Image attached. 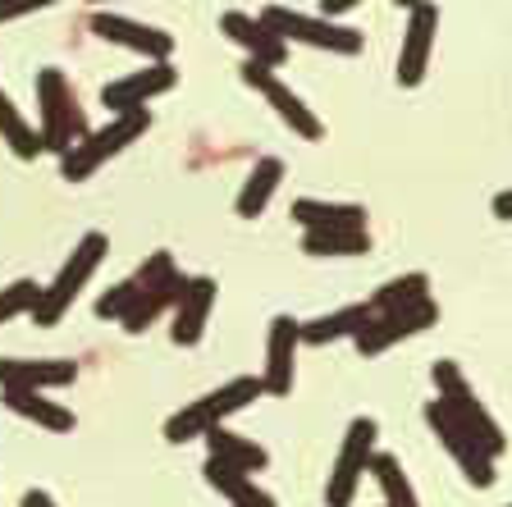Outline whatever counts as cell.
I'll use <instances>...</instances> for the list:
<instances>
[{
    "label": "cell",
    "instance_id": "6da1fadb",
    "mask_svg": "<svg viewBox=\"0 0 512 507\" xmlns=\"http://www.w3.org/2000/svg\"><path fill=\"white\" fill-rule=\"evenodd\" d=\"M106 256H110V238H106V233H96V229H92V233H83V238H78V247L69 252V261L60 265V275H55L51 284L42 288L37 307L28 311V316L37 320V329L60 325L64 311H69V307L78 302V293H83L87 279H92L96 270H101V261H106Z\"/></svg>",
    "mask_w": 512,
    "mask_h": 507
},
{
    "label": "cell",
    "instance_id": "7a4b0ae2",
    "mask_svg": "<svg viewBox=\"0 0 512 507\" xmlns=\"http://www.w3.org/2000/svg\"><path fill=\"white\" fill-rule=\"evenodd\" d=\"M261 393H266V384L256 380V375H238V380H229V384H220V389L202 393L197 402H188L183 412H174L170 421H165V439H170V444H192V439H202L211 425H224L229 416L252 407Z\"/></svg>",
    "mask_w": 512,
    "mask_h": 507
},
{
    "label": "cell",
    "instance_id": "3957f363",
    "mask_svg": "<svg viewBox=\"0 0 512 507\" xmlns=\"http://www.w3.org/2000/svg\"><path fill=\"white\" fill-rule=\"evenodd\" d=\"M147 128H151L147 110H119V115H110L106 128H92V133H87L78 147H69L60 156L64 183H87L96 169L106 165V160H115L124 147H133V142H138Z\"/></svg>",
    "mask_w": 512,
    "mask_h": 507
},
{
    "label": "cell",
    "instance_id": "277c9868",
    "mask_svg": "<svg viewBox=\"0 0 512 507\" xmlns=\"http://www.w3.org/2000/svg\"><path fill=\"white\" fill-rule=\"evenodd\" d=\"M37 110H42V128H37L42 147L55 151V156H64V151L78 147L92 133L74 87H69V78L60 69H37Z\"/></svg>",
    "mask_w": 512,
    "mask_h": 507
},
{
    "label": "cell",
    "instance_id": "5b68a950",
    "mask_svg": "<svg viewBox=\"0 0 512 507\" xmlns=\"http://www.w3.org/2000/svg\"><path fill=\"white\" fill-rule=\"evenodd\" d=\"M430 380H435V389H439V402H444L448 412H453L462 425H467L471 434H476L485 453H490V457H503V453H508L503 425L494 421L490 412H485V402L476 398V389L467 384V375H462L458 361H435V370H430Z\"/></svg>",
    "mask_w": 512,
    "mask_h": 507
},
{
    "label": "cell",
    "instance_id": "8992f818",
    "mask_svg": "<svg viewBox=\"0 0 512 507\" xmlns=\"http://www.w3.org/2000/svg\"><path fill=\"white\" fill-rule=\"evenodd\" d=\"M261 19L284 37V42H302L311 51H330V55H357L362 51V32L357 28H343V23L325 19V14H302V10H288V5H266Z\"/></svg>",
    "mask_w": 512,
    "mask_h": 507
},
{
    "label": "cell",
    "instance_id": "52a82bcc",
    "mask_svg": "<svg viewBox=\"0 0 512 507\" xmlns=\"http://www.w3.org/2000/svg\"><path fill=\"white\" fill-rule=\"evenodd\" d=\"M375 434H380V425H375L371 416H357V421L348 425V434H343V448H339V457H334L330 485H325V507H352V498H357V485H362V476L371 471Z\"/></svg>",
    "mask_w": 512,
    "mask_h": 507
},
{
    "label": "cell",
    "instance_id": "ba28073f",
    "mask_svg": "<svg viewBox=\"0 0 512 507\" xmlns=\"http://www.w3.org/2000/svg\"><path fill=\"white\" fill-rule=\"evenodd\" d=\"M243 83L252 87L256 96H266V106L275 110L279 119H284L293 133H298L302 142H320L325 138V124H320L316 115L307 110V101H302L293 87L279 78V69H270V64H261V60H247L243 64Z\"/></svg>",
    "mask_w": 512,
    "mask_h": 507
},
{
    "label": "cell",
    "instance_id": "9c48e42d",
    "mask_svg": "<svg viewBox=\"0 0 512 507\" xmlns=\"http://www.w3.org/2000/svg\"><path fill=\"white\" fill-rule=\"evenodd\" d=\"M426 425L439 434V444L448 448V457L462 466V476H467L471 485H476V489H490V485H494V457L480 448L476 434H471L467 425L458 421V416L448 412L439 398L426 402Z\"/></svg>",
    "mask_w": 512,
    "mask_h": 507
},
{
    "label": "cell",
    "instance_id": "30bf717a",
    "mask_svg": "<svg viewBox=\"0 0 512 507\" xmlns=\"http://www.w3.org/2000/svg\"><path fill=\"white\" fill-rule=\"evenodd\" d=\"M435 320H439V307L430 302V297L426 302H412V307H403V311H375V316L352 334V348L362 352V357H380V352H389L394 343H403V338L430 329Z\"/></svg>",
    "mask_w": 512,
    "mask_h": 507
},
{
    "label": "cell",
    "instance_id": "8fae6325",
    "mask_svg": "<svg viewBox=\"0 0 512 507\" xmlns=\"http://www.w3.org/2000/svg\"><path fill=\"white\" fill-rule=\"evenodd\" d=\"M174 83H179V69H174L170 60H147V69L124 74V78L101 87V106L115 110V115L119 110H147V101L174 92Z\"/></svg>",
    "mask_w": 512,
    "mask_h": 507
},
{
    "label": "cell",
    "instance_id": "7c38bea8",
    "mask_svg": "<svg viewBox=\"0 0 512 507\" xmlns=\"http://www.w3.org/2000/svg\"><path fill=\"white\" fill-rule=\"evenodd\" d=\"M435 32H439V5L421 0L407 10L403 28V51H398V87H421L430 69V51H435Z\"/></svg>",
    "mask_w": 512,
    "mask_h": 507
},
{
    "label": "cell",
    "instance_id": "4fadbf2b",
    "mask_svg": "<svg viewBox=\"0 0 512 507\" xmlns=\"http://www.w3.org/2000/svg\"><path fill=\"white\" fill-rule=\"evenodd\" d=\"M298 348H302V320L293 316H275L270 320V338H266V384L270 398H288L293 393V370H298Z\"/></svg>",
    "mask_w": 512,
    "mask_h": 507
},
{
    "label": "cell",
    "instance_id": "5bb4252c",
    "mask_svg": "<svg viewBox=\"0 0 512 507\" xmlns=\"http://www.w3.org/2000/svg\"><path fill=\"white\" fill-rule=\"evenodd\" d=\"M92 32L101 37V42H115V46H124V51H138V55H147V60H170V55H174V37H170V32L128 19V14L96 10L92 14Z\"/></svg>",
    "mask_w": 512,
    "mask_h": 507
},
{
    "label": "cell",
    "instance_id": "9a60e30c",
    "mask_svg": "<svg viewBox=\"0 0 512 507\" xmlns=\"http://www.w3.org/2000/svg\"><path fill=\"white\" fill-rule=\"evenodd\" d=\"M220 32L234 46H243L247 60H261V64H270V69H279V64L288 60V42L270 28L266 19H261V14L229 10V14H220Z\"/></svg>",
    "mask_w": 512,
    "mask_h": 507
},
{
    "label": "cell",
    "instance_id": "2e32d148",
    "mask_svg": "<svg viewBox=\"0 0 512 507\" xmlns=\"http://www.w3.org/2000/svg\"><path fill=\"white\" fill-rule=\"evenodd\" d=\"M78 380V361H23V357H5L0 361V393L5 389H64Z\"/></svg>",
    "mask_w": 512,
    "mask_h": 507
},
{
    "label": "cell",
    "instance_id": "e0dca14e",
    "mask_svg": "<svg viewBox=\"0 0 512 507\" xmlns=\"http://www.w3.org/2000/svg\"><path fill=\"white\" fill-rule=\"evenodd\" d=\"M211 307H215V279H206V275L188 279V288H183V297H179V307H174V329H170V338L179 343V348L202 343L206 320H211Z\"/></svg>",
    "mask_w": 512,
    "mask_h": 507
},
{
    "label": "cell",
    "instance_id": "ac0fdd59",
    "mask_svg": "<svg viewBox=\"0 0 512 507\" xmlns=\"http://www.w3.org/2000/svg\"><path fill=\"white\" fill-rule=\"evenodd\" d=\"M293 224L302 229H366V206L357 201H320V197H302L293 201Z\"/></svg>",
    "mask_w": 512,
    "mask_h": 507
},
{
    "label": "cell",
    "instance_id": "d6986e66",
    "mask_svg": "<svg viewBox=\"0 0 512 507\" xmlns=\"http://www.w3.org/2000/svg\"><path fill=\"white\" fill-rule=\"evenodd\" d=\"M5 407H10L14 416H23V421L51 430V434H69L78 425L74 412H69L64 402H51L42 389H5Z\"/></svg>",
    "mask_w": 512,
    "mask_h": 507
},
{
    "label": "cell",
    "instance_id": "ffe728a7",
    "mask_svg": "<svg viewBox=\"0 0 512 507\" xmlns=\"http://www.w3.org/2000/svg\"><path fill=\"white\" fill-rule=\"evenodd\" d=\"M206 485H211L215 494L229 498V507H275V498L256 485L247 471L220 462V457H206Z\"/></svg>",
    "mask_w": 512,
    "mask_h": 507
},
{
    "label": "cell",
    "instance_id": "44dd1931",
    "mask_svg": "<svg viewBox=\"0 0 512 507\" xmlns=\"http://www.w3.org/2000/svg\"><path fill=\"white\" fill-rule=\"evenodd\" d=\"M183 288H188V275H179V270H174V275H165L160 284H151L147 293H142L138 302H133V311L124 316V329H128V334H142L147 325H156V320L165 316V311L179 307Z\"/></svg>",
    "mask_w": 512,
    "mask_h": 507
},
{
    "label": "cell",
    "instance_id": "7402d4cb",
    "mask_svg": "<svg viewBox=\"0 0 512 507\" xmlns=\"http://www.w3.org/2000/svg\"><path fill=\"white\" fill-rule=\"evenodd\" d=\"M371 316H375L371 302H352V307H339V311H330V316L307 320V325H302V343H307V348H325V343L352 338Z\"/></svg>",
    "mask_w": 512,
    "mask_h": 507
},
{
    "label": "cell",
    "instance_id": "603a6c76",
    "mask_svg": "<svg viewBox=\"0 0 512 507\" xmlns=\"http://www.w3.org/2000/svg\"><path fill=\"white\" fill-rule=\"evenodd\" d=\"M206 448H211V457H220V462L238 466V471H247V476H256V471H266V448L252 444V439H243V434H234L229 425H211V430L202 434Z\"/></svg>",
    "mask_w": 512,
    "mask_h": 507
},
{
    "label": "cell",
    "instance_id": "cb8c5ba5",
    "mask_svg": "<svg viewBox=\"0 0 512 507\" xmlns=\"http://www.w3.org/2000/svg\"><path fill=\"white\" fill-rule=\"evenodd\" d=\"M279 183H284V160L261 156L252 165V174H247L243 192H238V215H243V220H256V215L270 206V197L279 192Z\"/></svg>",
    "mask_w": 512,
    "mask_h": 507
},
{
    "label": "cell",
    "instance_id": "d4e9b609",
    "mask_svg": "<svg viewBox=\"0 0 512 507\" xmlns=\"http://www.w3.org/2000/svg\"><path fill=\"white\" fill-rule=\"evenodd\" d=\"M0 138H5V147H10L19 160H37L46 151L42 147V133H37V128H32L19 110H14V101H10V92H5V87H0Z\"/></svg>",
    "mask_w": 512,
    "mask_h": 507
},
{
    "label": "cell",
    "instance_id": "484cf974",
    "mask_svg": "<svg viewBox=\"0 0 512 507\" xmlns=\"http://www.w3.org/2000/svg\"><path fill=\"white\" fill-rule=\"evenodd\" d=\"M307 256H366L371 252V233L366 229H311L302 238Z\"/></svg>",
    "mask_w": 512,
    "mask_h": 507
},
{
    "label": "cell",
    "instance_id": "4316f807",
    "mask_svg": "<svg viewBox=\"0 0 512 507\" xmlns=\"http://www.w3.org/2000/svg\"><path fill=\"white\" fill-rule=\"evenodd\" d=\"M371 476H375V485H380V494H384V507H421L416 503L412 480H407L403 462H398L394 453H375L371 457Z\"/></svg>",
    "mask_w": 512,
    "mask_h": 507
},
{
    "label": "cell",
    "instance_id": "83f0119b",
    "mask_svg": "<svg viewBox=\"0 0 512 507\" xmlns=\"http://www.w3.org/2000/svg\"><path fill=\"white\" fill-rule=\"evenodd\" d=\"M426 297H430V279L421 275V270H412V275H403V279H389V284L371 297V307L375 311H403V307H412V302H426Z\"/></svg>",
    "mask_w": 512,
    "mask_h": 507
},
{
    "label": "cell",
    "instance_id": "f1b7e54d",
    "mask_svg": "<svg viewBox=\"0 0 512 507\" xmlns=\"http://www.w3.org/2000/svg\"><path fill=\"white\" fill-rule=\"evenodd\" d=\"M147 288L151 284H142V275L124 279V284H115L106 297H96V316H101V320H124L128 311H133V302H138Z\"/></svg>",
    "mask_w": 512,
    "mask_h": 507
},
{
    "label": "cell",
    "instance_id": "f546056e",
    "mask_svg": "<svg viewBox=\"0 0 512 507\" xmlns=\"http://www.w3.org/2000/svg\"><path fill=\"white\" fill-rule=\"evenodd\" d=\"M37 297H42V288L32 284V279H19V284L0 288V325L14 316H28V311L37 307Z\"/></svg>",
    "mask_w": 512,
    "mask_h": 507
},
{
    "label": "cell",
    "instance_id": "4dcf8cb0",
    "mask_svg": "<svg viewBox=\"0 0 512 507\" xmlns=\"http://www.w3.org/2000/svg\"><path fill=\"white\" fill-rule=\"evenodd\" d=\"M55 0H0V23H14L23 14H37V10H51Z\"/></svg>",
    "mask_w": 512,
    "mask_h": 507
},
{
    "label": "cell",
    "instance_id": "1f68e13d",
    "mask_svg": "<svg viewBox=\"0 0 512 507\" xmlns=\"http://www.w3.org/2000/svg\"><path fill=\"white\" fill-rule=\"evenodd\" d=\"M362 0H320V14L325 19H339V14H348V10H357Z\"/></svg>",
    "mask_w": 512,
    "mask_h": 507
},
{
    "label": "cell",
    "instance_id": "d6a6232c",
    "mask_svg": "<svg viewBox=\"0 0 512 507\" xmlns=\"http://www.w3.org/2000/svg\"><path fill=\"white\" fill-rule=\"evenodd\" d=\"M494 215H499V220H512V188L494 197Z\"/></svg>",
    "mask_w": 512,
    "mask_h": 507
},
{
    "label": "cell",
    "instance_id": "836d02e7",
    "mask_svg": "<svg viewBox=\"0 0 512 507\" xmlns=\"http://www.w3.org/2000/svg\"><path fill=\"white\" fill-rule=\"evenodd\" d=\"M23 507H55V498L42 494V489H28V494H23Z\"/></svg>",
    "mask_w": 512,
    "mask_h": 507
},
{
    "label": "cell",
    "instance_id": "e575fe53",
    "mask_svg": "<svg viewBox=\"0 0 512 507\" xmlns=\"http://www.w3.org/2000/svg\"><path fill=\"white\" fill-rule=\"evenodd\" d=\"M398 10H412V5H421V0H394Z\"/></svg>",
    "mask_w": 512,
    "mask_h": 507
},
{
    "label": "cell",
    "instance_id": "d590c367",
    "mask_svg": "<svg viewBox=\"0 0 512 507\" xmlns=\"http://www.w3.org/2000/svg\"><path fill=\"white\" fill-rule=\"evenodd\" d=\"M87 5H110V0H87Z\"/></svg>",
    "mask_w": 512,
    "mask_h": 507
},
{
    "label": "cell",
    "instance_id": "8d00e7d4",
    "mask_svg": "<svg viewBox=\"0 0 512 507\" xmlns=\"http://www.w3.org/2000/svg\"><path fill=\"white\" fill-rule=\"evenodd\" d=\"M508 507H512V503H508Z\"/></svg>",
    "mask_w": 512,
    "mask_h": 507
}]
</instances>
